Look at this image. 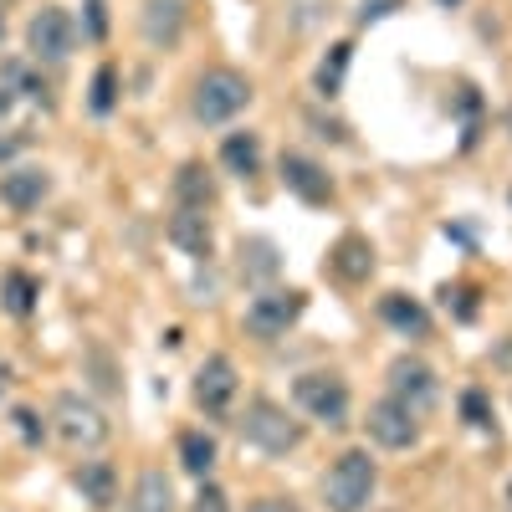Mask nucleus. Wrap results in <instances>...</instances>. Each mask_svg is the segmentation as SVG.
<instances>
[{"instance_id":"obj_13","label":"nucleus","mask_w":512,"mask_h":512,"mask_svg":"<svg viewBox=\"0 0 512 512\" xmlns=\"http://www.w3.org/2000/svg\"><path fill=\"white\" fill-rule=\"evenodd\" d=\"M139 26H144L149 47H164V52H169V47L185 36V0H144Z\"/></svg>"},{"instance_id":"obj_20","label":"nucleus","mask_w":512,"mask_h":512,"mask_svg":"<svg viewBox=\"0 0 512 512\" xmlns=\"http://www.w3.org/2000/svg\"><path fill=\"white\" fill-rule=\"evenodd\" d=\"M349 57H354L349 41H333V47H328V57H323V62H318V72H313V88H318V98H338V93H344Z\"/></svg>"},{"instance_id":"obj_4","label":"nucleus","mask_w":512,"mask_h":512,"mask_svg":"<svg viewBox=\"0 0 512 512\" xmlns=\"http://www.w3.org/2000/svg\"><path fill=\"white\" fill-rule=\"evenodd\" d=\"M308 308V292H297V287H272L262 297H251V308H246V333L251 338H262V344H272V338H282L297 318H303Z\"/></svg>"},{"instance_id":"obj_19","label":"nucleus","mask_w":512,"mask_h":512,"mask_svg":"<svg viewBox=\"0 0 512 512\" xmlns=\"http://www.w3.org/2000/svg\"><path fill=\"white\" fill-rule=\"evenodd\" d=\"M36 297H41V282L31 272H6L0 277V308H6L11 318H31L36 313Z\"/></svg>"},{"instance_id":"obj_7","label":"nucleus","mask_w":512,"mask_h":512,"mask_svg":"<svg viewBox=\"0 0 512 512\" xmlns=\"http://www.w3.org/2000/svg\"><path fill=\"white\" fill-rule=\"evenodd\" d=\"M52 420H57V436L72 446V451H93V446H103L108 441V415L93 405V400H82V395H57V410H52Z\"/></svg>"},{"instance_id":"obj_37","label":"nucleus","mask_w":512,"mask_h":512,"mask_svg":"<svg viewBox=\"0 0 512 512\" xmlns=\"http://www.w3.org/2000/svg\"><path fill=\"white\" fill-rule=\"evenodd\" d=\"M0 41H6V16H0Z\"/></svg>"},{"instance_id":"obj_34","label":"nucleus","mask_w":512,"mask_h":512,"mask_svg":"<svg viewBox=\"0 0 512 512\" xmlns=\"http://www.w3.org/2000/svg\"><path fill=\"white\" fill-rule=\"evenodd\" d=\"M21 154V139H0V164H11Z\"/></svg>"},{"instance_id":"obj_24","label":"nucleus","mask_w":512,"mask_h":512,"mask_svg":"<svg viewBox=\"0 0 512 512\" xmlns=\"http://www.w3.org/2000/svg\"><path fill=\"white\" fill-rule=\"evenodd\" d=\"M221 164L231 169V175H256L262 169V139L256 134H226V144H221Z\"/></svg>"},{"instance_id":"obj_26","label":"nucleus","mask_w":512,"mask_h":512,"mask_svg":"<svg viewBox=\"0 0 512 512\" xmlns=\"http://www.w3.org/2000/svg\"><path fill=\"white\" fill-rule=\"evenodd\" d=\"M88 108H93L98 118H108V113L118 108V72H113V67H98V72H93V98H88Z\"/></svg>"},{"instance_id":"obj_27","label":"nucleus","mask_w":512,"mask_h":512,"mask_svg":"<svg viewBox=\"0 0 512 512\" xmlns=\"http://www.w3.org/2000/svg\"><path fill=\"white\" fill-rule=\"evenodd\" d=\"M461 415H466V425L487 431V425H492V405H487V395H482V390H466V395H461Z\"/></svg>"},{"instance_id":"obj_2","label":"nucleus","mask_w":512,"mask_h":512,"mask_svg":"<svg viewBox=\"0 0 512 512\" xmlns=\"http://www.w3.org/2000/svg\"><path fill=\"white\" fill-rule=\"evenodd\" d=\"M374 482H379V472H374V461H369V451H344L333 461V472H328V482H323V502H328V512H364L369 507V497H374Z\"/></svg>"},{"instance_id":"obj_30","label":"nucleus","mask_w":512,"mask_h":512,"mask_svg":"<svg viewBox=\"0 0 512 512\" xmlns=\"http://www.w3.org/2000/svg\"><path fill=\"white\" fill-rule=\"evenodd\" d=\"M441 297H446V308H456V318H472L477 313V303H472V292H466V287H446Z\"/></svg>"},{"instance_id":"obj_25","label":"nucleus","mask_w":512,"mask_h":512,"mask_svg":"<svg viewBox=\"0 0 512 512\" xmlns=\"http://www.w3.org/2000/svg\"><path fill=\"white\" fill-rule=\"evenodd\" d=\"M180 466H185V472L190 477H210V466H216V441H210L205 431H185L180 436Z\"/></svg>"},{"instance_id":"obj_11","label":"nucleus","mask_w":512,"mask_h":512,"mask_svg":"<svg viewBox=\"0 0 512 512\" xmlns=\"http://www.w3.org/2000/svg\"><path fill=\"white\" fill-rule=\"evenodd\" d=\"M47 195H52V175L41 164H21V169H6V175H0V205L16 210V216H31Z\"/></svg>"},{"instance_id":"obj_36","label":"nucleus","mask_w":512,"mask_h":512,"mask_svg":"<svg viewBox=\"0 0 512 512\" xmlns=\"http://www.w3.org/2000/svg\"><path fill=\"white\" fill-rule=\"evenodd\" d=\"M6 390H11V364L0 359V400H6Z\"/></svg>"},{"instance_id":"obj_23","label":"nucleus","mask_w":512,"mask_h":512,"mask_svg":"<svg viewBox=\"0 0 512 512\" xmlns=\"http://www.w3.org/2000/svg\"><path fill=\"white\" fill-rule=\"evenodd\" d=\"M0 82L16 93V98H31V103H41V108H52V93H47V82H41L36 72H31V62H21V57H11V62H0Z\"/></svg>"},{"instance_id":"obj_17","label":"nucleus","mask_w":512,"mask_h":512,"mask_svg":"<svg viewBox=\"0 0 512 512\" xmlns=\"http://www.w3.org/2000/svg\"><path fill=\"white\" fill-rule=\"evenodd\" d=\"M123 512H175V487H169V477L164 472H139V482H134V497L123 502Z\"/></svg>"},{"instance_id":"obj_5","label":"nucleus","mask_w":512,"mask_h":512,"mask_svg":"<svg viewBox=\"0 0 512 512\" xmlns=\"http://www.w3.org/2000/svg\"><path fill=\"white\" fill-rule=\"evenodd\" d=\"M26 52L36 62H67L77 52V21L62 11V6H41L31 21H26Z\"/></svg>"},{"instance_id":"obj_6","label":"nucleus","mask_w":512,"mask_h":512,"mask_svg":"<svg viewBox=\"0 0 512 512\" xmlns=\"http://www.w3.org/2000/svg\"><path fill=\"white\" fill-rule=\"evenodd\" d=\"M292 395H297V405H303L313 420H323V425H349V384L338 379V374H328V369H313V374H303L292 384Z\"/></svg>"},{"instance_id":"obj_14","label":"nucleus","mask_w":512,"mask_h":512,"mask_svg":"<svg viewBox=\"0 0 512 512\" xmlns=\"http://www.w3.org/2000/svg\"><path fill=\"white\" fill-rule=\"evenodd\" d=\"M72 487L82 492V502L113 507L118 502V472H113V461H82L77 472H72Z\"/></svg>"},{"instance_id":"obj_1","label":"nucleus","mask_w":512,"mask_h":512,"mask_svg":"<svg viewBox=\"0 0 512 512\" xmlns=\"http://www.w3.org/2000/svg\"><path fill=\"white\" fill-rule=\"evenodd\" d=\"M241 441L256 446L262 456H287L303 446V425H297L277 400H251L241 415Z\"/></svg>"},{"instance_id":"obj_28","label":"nucleus","mask_w":512,"mask_h":512,"mask_svg":"<svg viewBox=\"0 0 512 512\" xmlns=\"http://www.w3.org/2000/svg\"><path fill=\"white\" fill-rule=\"evenodd\" d=\"M195 512H231V497H226L216 482H205L200 497H195Z\"/></svg>"},{"instance_id":"obj_9","label":"nucleus","mask_w":512,"mask_h":512,"mask_svg":"<svg viewBox=\"0 0 512 512\" xmlns=\"http://www.w3.org/2000/svg\"><path fill=\"white\" fill-rule=\"evenodd\" d=\"M390 395H395L400 405H410L415 415H420V410H431V405L441 400L436 369H431V364H420V359H410V354H400V359L390 364Z\"/></svg>"},{"instance_id":"obj_8","label":"nucleus","mask_w":512,"mask_h":512,"mask_svg":"<svg viewBox=\"0 0 512 512\" xmlns=\"http://www.w3.org/2000/svg\"><path fill=\"white\" fill-rule=\"evenodd\" d=\"M364 425H369V441L384 446V451H410V446L420 441V420H415V410L400 405L395 395H390V400H374Z\"/></svg>"},{"instance_id":"obj_22","label":"nucleus","mask_w":512,"mask_h":512,"mask_svg":"<svg viewBox=\"0 0 512 512\" xmlns=\"http://www.w3.org/2000/svg\"><path fill=\"white\" fill-rule=\"evenodd\" d=\"M333 272L344 277V282H364V277L374 272V251H369V241H364V236H344V241H338V251H333Z\"/></svg>"},{"instance_id":"obj_18","label":"nucleus","mask_w":512,"mask_h":512,"mask_svg":"<svg viewBox=\"0 0 512 512\" xmlns=\"http://www.w3.org/2000/svg\"><path fill=\"white\" fill-rule=\"evenodd\" d=\"M175 200H180V210H210L216 205V185H210V175H205V164H180V175H175Z\"/></svg>"},{"instance_id":"obj_16","label":"nucleus","mask_w":512,"mask_h":512,"mask_svg":"<svg viewBox=\"0 0 512 512\" xmlns=\"http://www.w3.org/2000/svg\"><path fill=\"white\" fill-rule=\"evenodd\" d=\"M169 241H175L185 256H210V216L205 210H175L169 216Z\"/></svg>"},{"instance_id":"obj_38","label":"nucleus","mask_w":512,"mask_h":512,"mask_svg":"<svg viewBox=\"0 0 512 512\" xmlns=\"http://www.w3.org/2000/svg\"><path fill=\"white\" fill-rule=\"evenodd\" d=\"M507 512H512V487H507Z\"/></svg>"},{"instance_id":"obj_39","label":"nucleus","mask_w":512,"mask_h":512,"mask_svg":"<svg viewBox=\"0 0 512 512\" xmlns=\"http://www.w3.org/2000/svg\"><path fill=\"white\" fill-rule=\"evenodd\" d=\"M441 6H461V0H441Z\"/></svg>"},{"instance_id":"obj_33","label":"nucleus","mask_w":512,"mask_h":512,"mask_svg":"<svg viewBox=\"0 0 512 512\" xmlns=\"http://www.w3.org/2000/svg\"><path fill=\"white\" fill-rule=\"evenodd\" d=\"M246 512H297V507H292V497H256Z\"/></svg>"},{"instance_id":"obj_31","label":"nucleus","mask_w":512,"mask_h":512,"mask_svg":"<svg viewBox=\"0 0 512 512\" xmlns=\"http://www.w3.org/2000/svg\"><path fill=\"white\" fill-rule=\"evenodd\" d=\"M88 36H93V41L108 36V11H103V0H88Z\"/></svg>"},{"instance_id":"obj_32","label":"nucleus","mask_w":512,"mask_h":512,"mask_svg":"<svg viewBox=\"0 0 512 512\" xmlns=\"http://www.w3.org/2000/svg\"><path fill=\"white\" fill-rule=\"evenodd\" d=\"M16 431H21L31 446H36L41 436H47V431H41V420H36V410H16Z\"/></svg>"},{"instance_id":"obj_29","label":"nucleus","mask_w":512,"mask_h":512,"mask_svg":"<svg viewBox=\"0 0 512 512\" xmlns=\"http://www.w3.org/2000/svg\"><path fill=\"white\" fill-rule=\"evenodd\" d=\"M405 6V0H364L359 6V26H369V21H384V16H395Z\"/></svg>"},{"instance_id":"obj_3","label":"nucleus","mask_w":512,"mask_h":512,"mask_svg":"<svg viewBox=\"0 0 512 512\" xmlns=\"http://www.w3.org/2000/svg\"><path fill=\"white\" fill-rule=\"evenodd\" d=\"M251 103V82L236 72V67H216V72H205L200 82H195V98H190V113H195V123H226V118H236L241 108Z\"/></svg>"},{"instance_id":"obj_10","label":"nucleus","mask_w":512,"mask_h":512,"mask_svg":"<svg viewBox=\"0 0 512 512\" xmlns=\"http://www.w3.org/2000/svg\"><path fill=\"white\" fill-rule=\"evenodd\" d=\"M236 400V364L226 354H210L195 369V405L205 415H226V405Z\"/></svg>"},{"instance_id":"obj_15","label":"nucleus","mask_w":512,"mask_h":512,"mask_svg":"<svg viewBox=\"0 0 512 512\" xmlns=\"http://www.w3.org/2000/svg\"><path fill=\"white\" fill-rule=\"evenodd\" d=\"M379 318L390 323L395 333H405V338H425V333H431V313H425L415 297H405V292L379 297Z\"/></svg>"},{"instance_id":"obj_12","label":"nucleus","mask_w":512,"mask_h":512,"mask_svg":"<svg viewBox=\"0 0 512 512\" xmlns=\"http://www.w3.org/2000/svg\"><path fill=\"white\" fill-rule=\"evenodd\" d=\"M282 185L297 200H308V205H328L333 200V180L323 175L308 154H282Z\"/></svg>"},{"instance_id":"obj_21","label":"nucleus","mask_w":512,"mask_h":512,"mask_svg":"<svg viewBox=\"0 0 512 512\" xmlns=\"http://www.w3.org/2000/svg\"><path fill=\"white\" fill-rule=\"evenodd\" d=\"M277 246L272 241H262V236H256V241H241V277L251 282V287H267L272 277H277Z\"/></svg>"},{"instance_id":"obj_35","label":"nucleus","mask_w":512,"mask_h":512,"mask_svg":"<svg viewBox=\"0 0 512 512\" xmlns=\"http://www.w3.org/2000/svg\"><path fill=\"white\" fill-rule=\"evenodd\" d=\"M11 108H16V93L6 88V82H0V118H11Z\"/></svg>"}]
</instances>
